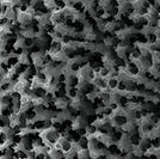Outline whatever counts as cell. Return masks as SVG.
I'll list each match as a JSON object with an SVG mask.
<instances>
[{
    "label": "cell",
    "mask_w": 160,
    "mask_h": 159,
    "mask_svg": "<svg viewBox=\"0 0 160 159\" xmlns=\"http://www.w3.org/2000/svg\"><path fill=\"white\" fill-rule=\"evenodd\" d=\"M69 103H71V100L65 95V96H59L58 98H55L53 105L58 110H65V109H67L69 106Z\"/></svg>",
    "instance_id": "1"
},
{
    "label": "cell",
    "mask_w": 160,
    "mask_h": 159,
    "mask_svg": "<svg viewBox=\"0 0 160 159\" xmlns=\"http://www.w3.org/2000/svg\"><path fill=\"white\" fill-rule=\"evenodd\" d=\"M154 30H155V27L149 25V24H147L146 23V24L140 29V33L145 37V38L149 40L151 36H154Z\"/></svg>",
    "instance_id": "2"
},
{
    "label": "cell",
    "mask_w": 160,
    "mask_h": 159,
    "mask_svg": "<svg viewBox=\"0 0 160 159\" xmlns=\"http://www.w3.org/2000/svg\"><path fill=\"white\" fill-rule=\"evenodd\" d=\"M148 74L153 79H159L160 78V64H152L151 67L148 68Z\"/></svg>",
    "instance_id": "3"
},
{
    "label": "cell",
    "mask_w": 160,
    "mask_h": 159,
    "mask_svg": "<svg viewBox=\"0 0 160 159\" xmlns=\"http://www.w3.org/2000/svg\"><path fill=\"white\" fill-rule=\"evenodd\" d=\"M103 42L107 44V46L111 47V48H115V47L118 44V38L115 36V35H110V36H107L103 38Z\"/></svg>",
    "instance_id": "4"
},
{
    "label": "cell",
    "mask_w": 160,
    "mask_h": 159,
    "mask_svg": "<svg viewBox=\"0 0 160 159\" xmlns=\"http://www.w3.org/2000/svg\"><path fill=\"white\" fill-rule=\"evenodd\" d=\"M78 158L79 159H88L91 158V152L88 150V147H84L80 151H78Z\"/></svg>",
    "instance_id": "5"
},
{
    "label": "cell",
    "mask_w": 160,
    "mask_h": 159,
    "mask_svg": "<svg viewBox=\"0 0 160 159\" xmlns=\"http://www.w3.org/2000/svg\"><path fill=\"white\" fill-rule=\"evenodd\" d=\"M159 17H160V12H159Z\"/></svg>",
    "instance_id": "6"
}]
</instances>
